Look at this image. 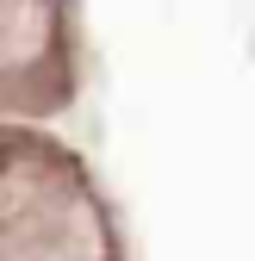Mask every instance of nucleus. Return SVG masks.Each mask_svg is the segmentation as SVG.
I'll return each instance as SVG.
<instances>
[]
</instances>
